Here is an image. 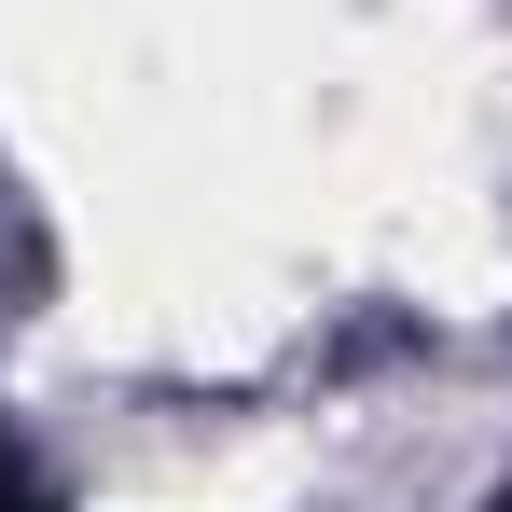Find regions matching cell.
Here are the masks:
<instances>
[{"label":"cell","instance_id":"1","mask_svg":"<svg viewBox=\"0 0 512 512\" xmlns=\"http://www.w3.org/2000/svg\"><path fill=\"white\" fill-rule=\"evenodd\" d=\"M0 512H28V499H14V485H0Z\"/></svg>","mask_w":512,"mask_h":512}]
</instances>
